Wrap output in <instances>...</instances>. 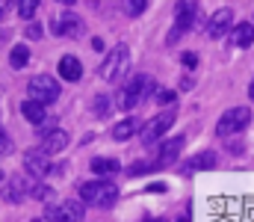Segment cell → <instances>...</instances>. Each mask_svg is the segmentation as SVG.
Wrapping results in <instances>:
<instances>
[{
  "instance_id": "cell-1",
  "label": "cell",
  "mask_w": 254,
  "mask_h": 222,
  "mask_svg": "<svg viewBox=\"0 0 254 222\" xmlns=\"http://www.w3.org/2000/svg\"><path fill=\"white\" fill-rule=\"evenodd\" d=\"M80 199H83L89 208H101V211H107V208L116 205V199H119V187H116L113 181H86V184H80Z\"/></svg>"
},
{
  "instance_id": "cell-2",
  "label": "cell",
  "mask_w": 254,
  "mask_h": 222,
  "mask_svg": "<svg viewBox=\"0 0 254 222\" xmlns=\"http://www.w3.org/2000/svg\"><path fill=\"white\" fill-rule=\"evenodd\" d=\"M151 86H154V83H151L148 74H136V77H130L125 86L119 89V95H116V107H119V110H133V107H139V104L145 101V95H148Z\"/></svg>"
},
{
  "instance_id": "cell-3",
  "label": "cell",
  "mask_w": 254,
  "mask_h": 222,
  "mask_svg": "<svg viewBox=\"0 0 254 222\" xmlns=\"http://www.w3.org/2000/svg\"><path fill=\"white\" fill-rule=\"evenodd\" d=\"M27 92H30V101H39V104L48 107V104H54L60 98V83L51 74H36V77H30Z\"/></svg>"
},
{
  "instance_id": "cell-4",
  "label": "cell",
  "mask_w": 254,
  "mask_h": 222,
  "mask_svg": "<svg viewBox=\"0 0 254 222\" xmlns=\"http://www.w3.org/2000/svg\"><path fill=\"white\" fill-rule=\"evenodd\" d=\"M127 66H130V48H127V45H116V48L107 54L104 66H101V77H104L107 83H116V80L127 72Z\"/></svg>"
},
{
  "instance_id": "cell-5",
  "label": "cell",
  "mask_w": 254,
  "mask_h": 222,
  "mask_svg": "<svg viewBox=\"0 0 254 222\" xmlns=\"http://www.w3.org/2000/svg\"><path fill=\"white\" fill-rule=\"evenodd\" d=\"M249 122H252V110H249V107H234V110H228V113L219 119L216 134H219V137H234V134L246 131Z\"/></svg>"
},
{
  "instance_id": "cell-6",
  "label": "cell",
  "mask_w": 254,
  "mask_h": 222,
  "mask_svg": "<svg viewBox=\"0 0 254 222\" xmlns=\"http://www.w3.org/2000/svg\"><path fill=\"white\" fill-rule=\"evenodd\" d=\"M175 110H163L160 116H154L148 125H142V146H154V143H160V137H166V131L175 125Z\"/></svg>"
},
{
  "instance_id": "cell-7",
  "label": "cell",
  "mask_w": 254,
  "mask_h": 222,
  "mask_svg": "<svg viewBox=\"0 0 254 222\" xmlns=\"http://www.w3.org/2000/svg\"><path fill=\"white\" fill-rule=\"evenodd\" d=\"M198 18V0H178L175 3V30L169 33V42H175L181 33H187Z\"/></svg>"
},
{
  "instance_id": "cell-8",
  "label": "cell",
  "mask_w": 254,
  "mask_h": 222,
  "mask_svg": "<svg viewBox=\"0 0 254 222\" xmlns=\"http://www.w3.org/2000/svg\"><path fill=\"white\" fill-rule=\"evenodd\" d=\"M51 30L57 36H65V39H74V36H83V18L77 12H60L54 21H51Z\"/></svg>"
},
{
  "instance_id": "cell-9",
  "label": "cell",
  "mask_w": 254,
  "mask_h": 222,
  "mask_svg": "<svg viewBox=\"0 0 254 222\" xmlns=\"http://www.w3.org/2000/svg\"><path fill=\"white\" fill-rule=\"evenodd\" d=\"M45 217H48V222H80L83 208H80V202H60V205H51Z\"/></svg>"
},
{
  "instance_id": "cell-10",
  "label": "cell",
  "mask_w": 254,
  "mask_h": 222,
  "mask_svg": "<svg viewBox=\"0 0 254 222\" xmlns=\"http://www.w3.org/2000/svg\"><path fill=\"white\" fill-rule=\"evenodd\" d=\"M231 18H234L231 9H216V12L207 18V36H210V39H222L225 33H231Z\"/></svg>"
},
{
  "instance_id": "cell-11",
  "label": "cell",
  "mask_w": 254,
  "mask_h": 222,
  "mask_svg": "<svg viewBox=\"0 0 254 222\" xmlns=\"http://www.w3.org/2000/svg\"><path fill=\"white\" fill-rule=\"evenodd\" d=\"M51 154H45L42 148H33V151H27L24 154V166H27V172L33 175V178H45L48 172H51V160H48Z\"/></svg>"
},
{
  "instance_id": "cell-12",
  "label": "cell",
  "mask_w": 254,
  "mask_h": 222,
  "mask_svg": "<svg viewBox=\"0 0 254 222\" xmlns=\"http://www.w3.org/2000/svg\"><path fill=\"white\" fill-rule=\"evenodd\" d=\"M30 193H33V184H30L27 178H18V175H15V178H9V184L3 187V199H6V202H12V205H15V202H24Z\"/></svg>"
},
{
  "instance_id": "cell-13",
  "label": "cell",
  "mask_w": 254,
  "mask_h": 222,
  "mask_svg": "<svg viewBox=\"0 0 254 222\" xmlns=\"http://www.w3.org/2000/svg\"><path fill=\"white\" fill-rule=\"evenodd\" d=\"M65 146H68V134L60 131V128H51V131L42 134V146L39 148L45 154H60V151H65Z\"/></svg>"
},
{
  "instance_id": "cell-14",
  "label": "cell",
  "mask_w": 254,
  "mask_h": 222,
  "mask_svg": "<svg viewBox=\"0 0 254 222\" xmlns=\"http://www.w3.org/2000/svg\"><path fill=\"white\" fill-rule=\"evenodd\" d=\"M184 137H172V140H166L163 146H160V157H157V163H175L178 157H181V151H184Z\"/></svg>"
},
{
  "instance_id": "cell-15",
  "label": "cell",
  "mask_w": 254,
  "mask_h": 222,
  "mask_svg": "<svg viewBox=\"0 0 254 222\" xmlns=\"http://www.w3.org/2000/svg\"><path fill=\"white\" fill-rule=\"evenodd\" d=\"M60 77L68 80V83L80 80V77H83V66H80V60H77V57H71V54H65L63 60H60Z\"/></svg>"
},
{
  "instance_id": "cell-16",
  "label": "cell",
  "mask_w": 254,
  "mask_h": 222,
  "mask_svg": "<svg viewBox=\"0 0 254 222\" xmlns=\"http://www.w3.org/2000/svg\"><path fill=\"white\" fill-rule=\"evenodd\" d=\"M21 113H24V119L33 122V125H45V122H48V110H45V104H39V101H24V104H21Z\"/></svg>"
},
{
  "instance_id": "cell-17",
  "label": "cell",
  "mask_w": 254,
  "mask_h": 222,
  "mask_svg": "<svg viewBox=\"0 0 254 222\" xmlns=\"http://www.w3.org/2000/svg\"><path fill=\"white\" fill-rule=\"evenodd\" d=\"M231 42L237 48H252L254 45V24H237L231 30Z\"/></svg>"
},
{
  "instance_id": "cell-18",
  "label": "cell",
  "mask_w": 254,
  "mask_h": 222,
  "mask_svg": "<svg viewBox=\"0 0 254 222\" xmlns=\"http://www.w3.org/2000/svg\"><path fill=\"white\" fill-rule=\"evenodd\" d=\"M216 166V154L213 151H201V154H195L190 163H184V172L192 175V172H198V169H213Z\"/></svg>"
},
{
  "instance_id": "cell-19",
  "label": "cell",
  "mask_w": 254,
  "mask_h": 222,
  "mask_svg": "<svg viewBox=\"0 0 254 222\" xmlns=\"http://www.w3.org/2000/svg\"><path fill=\"white\" fill-rule=\"evenodd\" d=\"M136 131H139V122H136V119H125V122L113 125V140H119V143H127L130 137H136Z\"/></svg>"
},
{
  "instance_id": "cell-20",
  "label": "cell",
  "mask_w": 254,
  "mask_h": 222,
  "mask_svg": "<svg viewBox=\"0 0 254 222\" xmlns=\"http://www.w3.org/2000/svg\"><path fill=\"white\" fill-rule=\"evenodd\" d=\"M122 166H119V160L116 157H95L92 160V172L95 175H116Z\"/></svg>"
},
{
  "instance_id": "cell-21",
  "label": "cell",
  "mask_w": 254,
  "mask_h": 222,
  "mask_svg": "<svg viewBox=\"0 0 254 222\" xmlns=\"http://www.w3.org/2000/svg\"><path fill=\"white\" fill-rule=\"evenodd\" d=\"M9 63H12V69H24L30 63V48L27 45H15L12 54H9Z\"/></svg>"
},
{
  "instance_id": "cell-22",
  "label": "cell",
  "mask_w": 254,
  "mask_h": 222,
  "mask_svg": "<svg viewBox=\"0 0 254 222\" xmlns=\"http://www.w3.org/2000/svg\"><path fill=\"white\" fill-rule=\"evenodd\" d=\"M39 9V0H18V15L21 18H33Z\"/></svg>"
},
{
  "instance_id": "cell-23",
  "label": "cell",
  "mask_w": 254,
  "mask_h": 222,
  "mask_svg": "<svg viewBox=\"0 0 254 222\" xmlns=\"http://www.w3.org/2000/svg\"><path fill=\"white\" fill-rule=\"evenodd\" d=\"M125 9L130 18H136V15H142L148 9V0H125Z\"/></svg>"
},
{
  "instance_id": "cell-24",
  "label": "cell",
  "mask_w": 254,
  "mask_h": 222,
  "mask_svg": "<svg viewBox=\"0 0 254 222\" xmlns=\"http://www.w3.org/2000/svg\"><path fill=\"white\" fill-rule=\"evenodd\" d=\"M154 101H157V104H172V101H175V92H169V89L160 86V89H154Z\"/></svg>"
},
{
  "instance_id": "cell-25",
  "label": "cell",
  "mask_w": 254,
  "mask_h": 222,
  "mask_svg": "<svg viewBox=\"0 0 254 222\" xmlns=\"http://www.w3.org/2000/svg\"><path fill=\"white\" fill-rule=\"evenodd\" d=\"M0 154H12V140L3 128H0Z\"/></svg>"
},
{
  "instance_id": "cell-26",
  "label": "cell",
  "mask_w": 254,
  "mask_h": 222,
  "mask_svg": "<svg viewBox=\"0 0 254 222\" xmlns=\"http://www.w3.org/2000/svg\"><path fill=\"white\" fill-rule=\"evenodd\" d=\"M107 110H110V101H107V98H98V101H95V116H101V119H104V116H107Z\"/></svg>"
},
{
  "instance_id": "cell-27",
  "label": "cell",
  "mask_w": 254,
  "mask_h": 222,
  "mask_svg": "<svg viewBox=\"0 0 254 222\" xmlns=\"http://www.w3.org/2000/svg\"><path fill=\"white\" fill-rule=\"evenodd\" d=\"M195 63H198L195 54H184V66H187V69H195Z\"/></svg>"
},
{
  "instance_id": "cell-28",
  "label": "cell",
  "mask_w": 254,
  "mask_h": 222,
  "mask_svg": "<svg viewBox=\"0 0 254 222\" xmlns=\"http://www.w3.org/2000/svg\"><path fill=\"white\" fill-rule=\"evenodd\" d=\"M249 98L254 101V80H252V86H249Z\"/></svg>"
},
{
  "instance_id": "cell-29",
  "label": "cell",
  "mask_w": 254,
  "mask_h": 222,
  "mask_svg": "<svg viewBox=\"0 0 254 222\" xmlns=\"http://www.w3.org/2000/svg\"><path fill=\"white\" fill-rule=\"evenodd\" d=\"M60 3H65V6H71V3H74V0H60Z\"/></svg>"
},
{
  "instance_id": "cell-30",
  "label": "cell",
  "mask_w": 254,
  "mask_h": 222,
  "mask_svg": "<svg viewBox=\"0 0 254 222\" xmlns=\"http://www.w3.org/2000/svg\"><path fill=\"white\" fill-rule=\"evenodd\" d=\"M178 222H190V217H181V220H178Z\"/></svg>"
},
{
  "instance_id": "cell-31",
  "label": "cell",
  "mask_w": 254,
  "mask_h": 222,
  "mask_svg": "<svg viewBox=\"0 0 254 222\" xmlns=\"http://www.w3.org/2000/svg\"><path fill=\"white\" fill-rule=\"evenodd\" d=\"M3 36H6V33H3V30H0V42H3Z\"/></svg>"
},
{
  "instance_id": "cell-32",
  "label": "cell",
  "mask_w": 254,
  "mask_h": 222,
  "mask_svg": "<svg viewBox=\"0 0 254 222\" xmlns=\"http://www.w3.org/2000/svg\"><path fill=\"white\" fill-rule=\"evenodd\" d=\"M33 222H42V220H33Z\"/></svg>"
}]
</instances>
